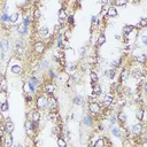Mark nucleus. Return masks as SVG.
Wrapping results in <instances>:
<instances>
[{
	"label": "nucleus",
	"instance_id": "f257e3e1",
	"mask_svg": "<svg viewBox=\"0 0 147 147\" xmlns=\"http://www.w3.org/2000/svg\"><path fill=\"white\" fill-rule=\"evenodd\" d=\"M47 95L46 94H39L34 100V107L39 110L47 109Z\"/></svg>",
	"mask_w": 147,
	"mask_h": 147
},
{
	"label": "nucleus",
	"instance_id": "f03ea898",
	"mask_svg": "<svg viewBox=\"0 0 147 147\" xmlns=\"http://www.w3.org/2000/svg\"><path fill=\"white\" fill-rule=\"evenodd\" d=\"M36 124L37 123H34L31 119H25V122H24V130H25V132H26V134L29 137H33L36 134Z\"/></svg>",
	"mask_w": 147,
	"mask_h": 147
},
{
	"label": "nucleus",
	"instance_id": "7ed1b4c3",
	"mask_svg": "<svg viewBox=\"0 0 147 147\" xmlns=\"http://www.w3.org/2000/svg\"><path fill=\"white\" fill-rule=\"evenodd\" d=\"M47 110L48 111H57V106H59V102H57V98L54 96V94L52 95H47Z\"/></svg>",
	"mask_w": 147,
	"mask_h": 147
},
{
	"label": "nucleus",
	"instance_id": "20e7f679",
	"mask_svg": "<svg viewBox=\"0 0 147 147\" xmlns=\"http://www.w3.org/2000/svg\"><path fill=\"white\" fill-rule=\"evenodd\" d=\"M87 108H88V111L92 114V115H99L102 110V107L99 102H96L95 100H92V101H88V105H87Z\"/></svg>",
	"mask_w": 147,
	"mask_h": 147
},
{
	"label": "nucleus",
	"instance_id": "39448f33",
	"mask_svg": "<svg viewBox=\"0 0 147 147\" xmlns=\"http://www.w3.org/2000/svg\"><path fill=\"white\" fill-rule=\"evenodd\" d=\"M46 51V44L41 40H37L33 42V52L37 55H42Z\"/></svg>",
	"mask_w": 147,
	"mask_h": 147
},
{
	"label": "nucleus",
	"instance_id": "423d86ee",
	"mask_svg": "<svg viewBox=\"0 0 147 147\" xmlns=\"http://www.w3.org/2000/svg\"><path fill=\"white\" fill-rule=\"evenodd\" d=\"M55 91H56V84L53 83L52 80L48 83H45L42 85V93L46 95H52V94H54Z\"/></svg>",
	"mask_w": 147,
	"mask_h": 147
},
{
	"label": "nucleus",
	"instance_id": "0eeeda50",
	"mask_svg": "<svg viewBox=\"0 0 147 147\" xmlns=\"http://www.w3.org/2000/svg\"><path fill=\"white\" fill-rule=\"evenodd\" d=\"M145 127L141 123H136L132 127H131V132L133 134V137H141V134L144 133Z\"/></svg>",
	"mask_w": 147,
	"mask_h": 147
},
{
	"label": "nucleus",
	"instance_id": "6e6552de",
	"mask_svg": "<svg viewBox=\"0 0 147 147\" xmlns=\"http://www.w3.org/2000/svg\"><path fill=\"white\" fill-rule=\"evenodd\" d=\"M136 29V26L134 25H132V24H125L124 26H123V29H122V32H123V37H124V41L126 42V44H129V41H127V37L132 33V31Z\"/></svg>",
	"mask_w": 147,
	"mask_h": 147
},
{
	"label": "nucleus",
	"instance_id": "1a4fd4ad",
	"mask_svg": "<svg viewBox=\"0 0 147 147\" xmlns=\"http://www.w3.org/2000/svg\"><path fill=\"white\" fill-rule=\"evenodd\" d=\"M56 79H57L59 83H61V84H68L69 80H70V74L67 72L65 70H62L60 74H57Z\"/></svg>",
	"mask_w": 147,
	"mask_h": 147
},
{
	"label": "nucleus",
	"instance_id": "9d476101",
	"mask_svg": "<svg viewBox=\"0 0 147 147\" xmlns=\"http://www.w3.org/2000/svg\"><path fill=\"white\" fill-rule=\"evenodd\" d=\"M114 103H115V96L111 93H106L102 98V105L105 107H110Z\"/></svg>",
	"mask_w": 147,
	"mask_h": 147
},
{
	"label": "nucleus",
	"instance_id": "9b49d317",
	"mask_svg": "<svg viewBox=\"0 0 147 147\" xmlns=\"http://www.w3.org/2000/svg\"><path fill=\"white\" fill-rule=\"evenodd\" d=\"M116 118H117V123L119 124L121 127H123V126L126 124V119H127V117H126V114H125L123 110H119V111L117 113Z\"/></svg>",
	"mask_w": 147,
	"mask_h": 147
},
{
	"label": "nucleus",
	"instance_id": "f8f14e48",
	"mask_svg": "<svg viewBox=\"0 0 147 147\" xmlns=\"http://www.w3.org/2000/svg\"><path fill=\"white\" fill-rule=\"evenodd\" d=\"M129 76H130V71H129V69L126 68V67H123L122 68V70H121V72H119V84H123V83H125L127 79H129Z\"/></svg>",
	"mask_w": 147,
	"mask_h": 147
},
{
	"label": "nucleus",
	"instance_id": "ddd939ff",
	"mask_svg": "<svg viewBox=\"0 0 147 147\" xmlns=\"http://www.w3.org/2000/svg\"><path fill=\"white\" fill-rule=\"evenodd\" d=\"M2 145L5 147H11L14 145V138H13V133H6L3 139H2Z\"/></svg>",
	"mask_w": 147,
	"mask_h": 147
},
{
	"label": "nucleus",
	"instance_id": "4468645a",
	"mask_svg": "<svg viewBox=\"0 0 147 147\" xmlns=\"http://www.w3.org/2000/svg\"><path fill=\"white\" fill-rule=\"evenodd\" d=\"M3 127H5V131L6 133H13L15 131V124L13 121H10V118H8L5 123H3Z\"/></svg>",
	"mask_w": 147,
	"mask_h": 147
},
{
	"label": "nucleus",
	"instance_id": "2eb2a0df",
	"mask_svg": "<svg viewBox=\"0 0 147 147\" xmlns=\"http://www.w3.org/2000/svg\"><path fill=\"white\" fill-rule=\"evenodd\" d=\"M9 48H10V42H9V39L7 38H1L0 39V49L5 53H8L9 52Z\"/></svg>",
	"mask_w": 147,
	"mask_h": 147
},
{
	"label": "nucleus",
	"instance_id": "dca6fc26",
	"mask_svg": "<svg viewBox=\"0 0 147 147\" xmlns=\"http://www.w3.org/2000/svg\"><path fill=\"white\" fill-rule=\"evenodd\" d=\"M30 119H31V121H33V122H34V123H37V124L40 122V119H41V114H40L39 109L34 108V109L31 111V115H30Z\"/></svg>",
	"mask_w": 147,
	"mask_h": 147
},
{
	"label": "nucleus",
	"instance_id": "f3484780",
	"mask_svg": "<svg viewBox=\"0 0 147 147\" xmlns=\"http://www.w3.org/2000/svg\"><path fill=\"white\" fill-rule=\"evenodd\" d=\"M10 72H11L13 75L20 76V75H22V72H23V68H22L21 64L14 63V64H11V67H10Z\"/></svg>",
	"mask_w": 147,
	"mask_h": 147
},
{
	"label": "nucleus",
	"instance_id": "a211bd4d",
	"mask_svg": "<svg viewBox=\"0 0 147 147\" xmlns=\"http://www.w3.org/2000/svg\"><path fill=\"white\" fill-rule=\"evenodd\" d=\"M106 15H107L108 17H110V18H114V17H116V16L118 15V11H117V9H116L115 6H108V7H107Z\"/></svg>",
	"mask_w": 147,
	"mask_h": 147
},
{
	"label": "nucleus",
	"instance_id": "6ab92c4d",
	"mask_svg": "<svg viewBox=\"0 0 147 147\" xmlns=\"http://www.w3.org/2000/svg\"><path fill=\"white\" fill-rule=\"evenodd\" d=\"M67 17H68V15H67V10H65L64 8H60L59 11H57V18H59V22H60V23H65Z\"/></svg>",
	"mask_w": 147,
	"mask_h": 147
},
{
	"label": "nucleus",
	"instance_id": "aec40b11",
	"mask_svg": "<svg viewBox=\"0 0 147 147\" xmlns=\"http://www.w3.org/2000/svg\"><path fill=\"white\" fill-rule=\"evenodd\" d=\"M83 124L85 125V126H87V127H92L93 125H94V118L91 116V115H85L84 117H83Z\"/></svg>",
	"mask_w": 147,
	"mask_h": 147
},
{
	"label": "nucleus",
	"instance_id": "412c9836",
	"mask_svg": "<svg viewBox=\"0 0 147 147\" xmlns=\"http://www.w3.org/2000/svg\"><path fill=\"white\" fill-rule=\"evenodd\" d=\"M77 68H78V65H77L76 62H67V64L64 67V70L67 72H69V74H72V72H75L77 70Z\"/></svg>",
	"mask_w": 147,
	"mask_h": 147
},
{
	"label": "nucleus",
	"instance_id": "4be33fe9",
	"mask_svg": "<svg viewBox=\"0 0 147 147\" xmlns=\"http://www.w3.org/2000/svg\"><path fill=\"white\" fill-rule=\"evenodd\" d=\"M92 94L95 95V96L101 95V94H102V86H101L100 84H98V83L93 84V85H92Z\"/></svg>",
	"mask_w": 147,
	"mask_h": 147
},
{
	"label": "nucleus",
	"instance_id": "5701e85b",
	"mask_svg": "<svg viewBox=\"0 0 147 147\" xmlns=\"http://www.w3.org/2000/svg\"><path fill=\"white\" fill-rule=\"evenodd\" d=\"M16 31H17V33H20L21 36H25V34H28V32H29V26H26V25H24L23 23H21V24H18V26H16Z\"/></svg>",
	"mask_w": 147,
	"mask_h": 147
},
{
	"label": "nucleus",
	"instance_id": "b1692460",
	"mask_svg": "<svg viewBox=\"0 0 147 147\" xmlns=\"http://www.w3.org/2000/svg\"><path fill=\"white\" fill-rule=\"evenodd\" d=\"M144 116H145V109H144V107H138L136 109V118L139 122H142V121H145L144 119Z\"/></svg>",
	"mask_w": 147,
	"mask_h": 147
},
{
	"label": "nucleus",
	"instance_id": "393cba45",
	"mask_svg": "<svg viewBox=\"0 0 147 147\" xmlns=\"http://www.w3.org/2000/svg\"><path fill=\"white\" fill-rule=\"evenodd\" d=\"M107 145V138L106 137H99L95 142H93V146L94 147H105Z\"/></svg>",
	"mask_w": 147,
	"mask_h": 147
},
{
	"label": "nucleus",
	"instance_id": "a878e982",
	"mask_svg": "<svg viewBox=\"0 0 147 147\" xmlns=\"http://www.w3.org/2000/svg\"><path fill=\"white\" fill-rule=\"evenodd\" d=\"M40 18H41V10L39 7H34L33 11H32V20L34 22H38Z\"/></svg>",
	"mask_w": 147,
	"mask_h": 147
},
{
	"label": "nucleus",
	"instance_id": "bb28decb",
	"mask_svg": "<svg viewBox=\"0 0 147 147\" xmlns=\"http://www.w3.org/2000/svg\"><path fill=\"white\" fill-rule=\"evenodd\" d=\"M72 102H74V105H76V106H83L84 105V102H85V100H84V98H83V95H80V94H77V95H75L74 98H72Z\"/></svg>",
	"mask_w": 147,
	"mask_h": 147
},
{
	"label": "nucleus",
	"instance_id": "cd10ccee",
	"mask_svg": "<svg viewBox=\"0 0 147 147\" xmlns=\"http://www.w3.org/2000/svg\"><path fill=\"white\" fill-rule=\"evenodd\" d=\"M111 134L116 138H122L123 137V131H122V127H117V126H113L111 127Z\"/></svg>",
	"mask_w": 147,
	"mask_h": 147
},
{
	"label": "nucleus",
	"instance_id": "c85d7f7f",
	"mask_svg": "<svg viewBox=\"0 0 147 147\" xmlns=\"http://www.w3.org/2000/svg\"><path fill=\"white\" fill-rule=\"evenodd\" d=\"M105 42H106V34H105V32H100L98 34V38H96V46L101 47Z\"/></svg>",
	"mask_w": 147,
	"mask_h": 147
},
{
	"label": "nucleus",
	"instance_id": "c756f323",
	"mask_svg": "<svg viewBox=\"0 0 147 147\" xmlns=\"http://www.w3.org/2000/svg\"><path fill=\"white\" fill-rule=\"evenodd\" d=\"M90 80H91V85L99 82V76H98L95 70H92V69L90 70Z\"/></svg>",
	"mask_w": 147,
	"mask_h": 147
},
{
	"label": "nucleus",
	"instance_id": "7c9ffc66",
	"mask_svg": "<svg viewBox=\"0 0 147 147\" xmlns=\"http://www.w3.org/2000/svg\"><path fill=\"white\" fill-rule=\"evenodd\" d=\"M20 16H21V14H20V13H17V11H15V13L10 14V15H9V23H11V24H16V23L18 22Z\"/></svg>",
	"mask_w": 147,
	"mask_h": 147
},
{
	"label": "nucleus",
	"instance_id": "2f4dec72",
	"mask_svg": "<svg viewBox=\"0 0 147 147\" xmlns=\"http://www.w3.org/2000/svg\"><path fill=\"white\" fill-rule=\"evenodd\" d=\"M38 33L41 36V37H48V34H49V30H48V28L46 26V25H41L40 28H39V30H38Z\"/></svg>",
	"mask_w": 147,
	"mask_h": 147
},
{
	"label": "nucleus",
	"instance_id": "473e14b6",
	"mask_svg": "<svg viewBox=\"0 0 147 147\" xmlns=\"http://www.w3.org/2000/svg\"><path fill=\"white\" fill-rule=\"evenodd\" d=\"M146 57H147V55H146V53L144 52L142 54H140L139 56H137L134 60L137 61V63L138 64H141V65H145V63H146Z\"/></svg>",
	"mask_w": 147,
	"mask_h": 147
},
{
	"label": "nucleus",
	"instance_id": "72a5a7b5",
	"mask_svg": "<svg viewBox=\"0 0 147 147\" xmlns=\"http://www.w3.org/2000/svg\"><path fill=\"white\" fill-rule=\"evenodd\" d=\"M56 145H57L59 147H67L68 142H67V140H65V138H64V137L59 136V137H57V139H56Z\"/></svg>",
	"mask_w": 147,
	"mask_h": 147
},
{
	"label": "nucleus",
	"instance_id": "f704fd0d",
	"mask_svg": "<svg viewBox=\"0 0 147 147\" xmlns=\"http://www.w3.org/2000/svg\"><path fill=\"white\" fill-rule=\"evenodd\" d=\"M105 76L108 78V79H114L115 78V76H116V71H115V69H107L106 71H105Z\"/></svg>",
	"mask_w": 147,
	"mask_h": 147
},
{
	"label": "nucleus",
	"instance_id": "c9c22d12",
	"mask_svg": "<svg viewBox=\"0 0 147 147\" xmlns=\"http://www.w3.org/2000/svg\"><path fill=\"white\" fill-rule=\"evenodd\" d=\"M144 52H145V51H144V49H142L141 47H139V46H137V47H134V48L132 49V53H131V54H132V56H133V59H136L137 56H139V55H140V54H142Z\"/></svg>",
	"mask_w": 147,
	"mask_h": 147
},
{
	"label": "nucleus",
	"instance_id": "e433bc0d",
	"mask_svg": "<svg viewBox=\"0 0 147 147\" xmlns=\"http://www.w3.org/2000/svg\"><path fill=\"white\" fill-rule=\"evenodd\" d=\"M122 61H123V57H117V59H115V60H113L111 61V67H113V69H116V68H119L121 65H122Z\"/></svg>",
	"mask_w": 147,
	"mask_h": 147
},
{
	"label": "nucleus",
	"instance_id": "4c0bfd02",
	"mask_svg": "<svg viewBox=\"0 0 147 147\" xmlns=\"http://www.w3.org/2000/svg\"><path fill=\"white\" fill-rule=\"evenodd\" d=\"M8 110H9V102H8V100L2 102V103H0V111L1 113H7Z\"/></svg>",
	"mask_w": 147,
	"mask_h": 147
},
{
	"label": "nucleus",
	"instance_id": "58836bf2",
	"mask_svg": "<svg viewBox=\"0 0 147 147\" xmlns=\"http://www.w3.org/2000/svg\"><path fill=\"white\" fill-rule=\"evenodd\" d=\"M0 22L2 24H8L9 23V15L7 13H2V15L0 16Z\"/></svg>",
	"mask_w": 147,
	"mask_h": 147
},
{
	"label": "nucleus",
	"instance_id": "ea45409f",
	"mask_svg": "<svg viewBox=\"0 0 147 147\" xmlns=\"http://www.w3.org/2000/svg\"><path fill=\"white\" fill-rule=\"evenodd\" d=\"M137 26H139V29H145L147 26V18L146 17H141L140 21L138 22Z\"/></svg>",
	"mask_w": 147,
	"mask_h": 147
},
{
	"label": "nucleus",
	"instance_id": "a19ab883",
	"mask_svg": "<svg viewBox=\"0 0 147 147\" xmlns=\"http://www.w3.org/2000/svg\"><path fill=\"white\" fill-rule=\"evenodd\" d=\"M22 90H23V93H24V94H29V93H31L28 80H26V82H23V84H22Z\"/></svg>",
	"mask_w": 147,
	"mask_h": 147
},
{
	"label": "nucleus",
	"instance_id": "79ce46f5",
	"mask_svg": "<svg viewBox=\"0 0 147 147\" xmlns=\"http://www.w3.org/2000/svg\"><path fill=\"white\" fill-rule=\"evenodd\" d=\"M24 25H26V26H30V24H31V18H30V15L29 14H24V16H23V22H22Z\"/></svg>",
	"mask_w": 147,
	"mask_h": 147
},
{
	"label": "nucleus",
	"instance_id": "37998d69",
	"mask_svg": "<svg viewBox=\"0 0 147 147\" xmlns=\"http://www.w3.org/2000/svg\"><path fill=\"white\" fill-rule=\"evenodd\" d=\"M56 77H57V74L55 72V70L54 69H49L48 70V78H49V80H54V79H56Z\"/></svg>",
	"mask_w": 147,
	"mask_h": 147
},
{
	"label": "nucleus",
	"instance_id": "c03bdc74",
	"mask_svg": "<svg viewBox=\"0 0 147 147\" xmlns=\"http://www.w3.org/2000/svg\"><path fill=\"white\" fill-rule=\"evenodd\" d=\"M40 64V69L41 70H45V69H49V62L47 60H42L41 62H39Z\"/></svg>",
	"mask_w": 147,
	"mask_h": 147
},
{
	"label": "nucleus",
	"instance_id": "a18cd8bd",
	"mask_svg": "<svg viewBox=\"0 0 147 147\" xmlns=\"http://www.w3.org/2000/svg\"><path fill=\"white\" fill-rule=\"evenodd\" d=\"M107 119L109 121V125H111V126H113V125H115V124L117 123V118H116V116H115V115H111V114H110V115H109V117H108Z\"/></svg>",
	"mask_w": 147,
	"mask_h": 147
},
{
	"label": "nucleus",
	"instance_id": "49530a36",
	"mask_svg": "<svg viewBox=\"0 0 147 147\" xmlns=\"http://www.w3.org/2000/svg\"><path fill=\"white\" fill-rule=\"evenodd\" d=\"M69 25H74L75 24V15L74 14H71V15H69L68 17H67V21H65Z\"/></svg>",
	"mask_w": 147,
	"mask_h": 147
},
{
	"label": "nucleus",
	"instance_id": "de8ad7c7",
	"mask_svg": "<svg viewBox=\"0 0 147 147\" xmlns=\"http://www.w3.org/2000/svg\"><path fill=\"white\" fill-rule=\"evenodd\" d=\"M7 92H3V91H0V103L7 101Z\"/></svg>",
	"mask_w": 147,
	"mask_h": 147
},
{
	"label": "nucleus",
	"instance_id": "09e8293b",
	"mask_svg": "<svg viewBox=\"0 0 147 147\" xmlns=\"http://www.w3.org/2000/svg\"><path fill=\"white\" fill-rule=\"evenodd\" d=\"M86 54V46H80L79 47V56L80 57H84Z\"/></svg>",
	"mask_w": 147,
	"mask_h": 147
},
{
	"label": "nucleus",
	"instance_id": "8fccbe9b",
	"mask_svg": "<svg viewBox=\"0 0 147 147\" xmlns=\"http://www.w3.org/2000/svg\"><path fill=\"white\" fill-rule=\"evenodd\" d=\"M5 134H6V131H5V127H3V124H2V125H0V141L3 139Z\"/></svg>",
	"mask_w": 147,
	"mask_h": 147
},
{
	"label": "nucleus",
	"instance_id": "3c124183",
	"mask_svg": "<svg viewBox=\"0 0 147 147\" xmlns=\"http://www.w3.org/2000/svg\"><path fill=\"white\" fill-rule=\"evenodd\" d=\"M140 39H141V41H142V45H144V46H147V36H146V33L141 34V36H140Z\"/></svg>",
	"mask_w": 147,
	"mask_h": 147
},
{
	"label": "nucleus",
	"instance_id": "603ef678",
	"mask_svg": "<svg viewBox=\"0 0 147 147\" xmlns=\"http://www.w3.org/2000/svg\"><path fill=\"white\" fill-rule=\"evenodd\" d=\"M24 95H25V101H26V103H31V102L33 101V99H32V96H31V93L24 94Z\"/></svg>",
	"mask_w": 147,
	"mask_h": 147
},
{
	"label": "nucleus",
	"instance_id": "864d4df0",
	"mask_svg": "<svg viewBox=\"0 0 147 147\" xmlns=\"http://www.w3.org/2000/svg\"><path fill=\"white\" fill-rule=\"evenodd\" d=\"M96 130H98L99 132H102V131H105V126H103L102 124H100V123H99V124L96 125Z\"/></svg>",
	"mask_w": 147,
	"mask_h": 147
},
{
	"label": "nucleus",
	"instance_id": "5fc2aeb1",
	"mask_svg": "<svg viewBox=\"0 0 147 147\" xmlns=\"http://www.w3.org/2000/svg\"><path fill=\"white\" fill-rule=\"evenodd\" d=\"M100 3L101 6H107L109 3V0H100Z\"/></svg>",
	"mask_w": 147,
	"mask_h": 147
}]
</instances>
